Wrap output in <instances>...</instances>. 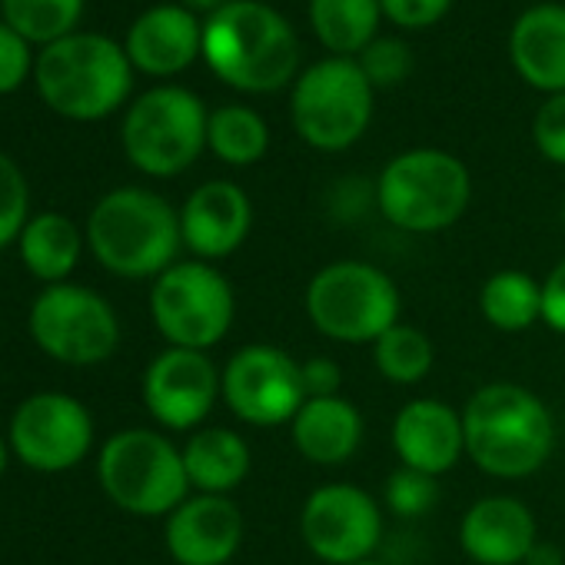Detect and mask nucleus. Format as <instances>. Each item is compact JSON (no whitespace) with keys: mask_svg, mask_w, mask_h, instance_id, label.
<instances>
[{"mask_svg":"<svg viewBox=\"0 0 565 565\" xmlns=\"http://www.w3.org/2000/svg\"><path fill=\"white\" fill-rule=\"evenodd\" d=\"M203 61L233 90L269 94L294 81L300 44L279 11L259 0H230L203 24Z\"/></svg>","mask_w":565,"mask_h":565,"instance_id":"obj_2","label":"nucleus"},{"mask_svg":"<svg viewBox=\"0 0 565 565\" xmlns=\"http://www.w3.org/2000/svg\"><path fill=\"white\" fill-rule=\"evenodd\" d=\"M300 376H303V393L307 399H320V396H340V366L327 356L307 360L300 363Z\"/></svg>","mask_w":565,"mask_h":565,"instance_id":"obj_37","label":"nucleus"},{"mask_svg":"<svg viewBox=\"0 0 565 565\" xmlns=\"http://www.w3.org/2000/svg\"><path fill=\"white\" fill-rule=\"evenodd\" d=\"M4 466H8V446L0 439V476H4Z\"/></svg>","mask_w":565,"mask_h":565,"instance_id":"obj_40","label":"nucleus"},{"mask_svg":"<svg viewBox=\"0 0 565 565\" xmlns=\"http://www.w3.org/2000/svg\"><path fill=\"white\" fill-rule=\"evenodd\" d=\"M81 14L84 0H0V21L41 47L71 38Z\"/></svg>","mask_w":565,"mask_h":565,"instance_id":"obj_28","label":"nucleus"},{"mask_svg":"<svg viewBox=\"0 0 565 565\" xmlns=\"http://www.w3.org/2000/svg\"><path fill=\"white\" fill-rule=\"evenodd\" d=\"M532 140L539 153L558 167H565V94H552L532 124Z\"/></svg>","mask_w":565,"mask_h":565,"instance_id":"obj_33","label":"nucleus"},{"mask_svg":"<svg viewBox=\"0 0 565 565\" xmlns=\"http://www.w3.org/2000/svg\"><path fill=\"white\" fill-rule=\"evenodd\" d=\"M433 360H436L433 340L409 323H396L373 343L376 370L396 386H413V383L426 380L433 370Z\"/></svg>","mask_w":565,"mask_h":565,"instance_id":"obj_29","label":"nucleus"},{"mask_svg":"<svg viewBox=\"0 0 565 565\" xmlns=\"http://www.w3.org/2000/svg\"><path fill=\"white\" fill-rule=\"evenodd\" d=\"M466 456L495 479H525L539 472L555 446L548 406L515 383H489L462 406Z\"/></svg>","mask_w":565,"mask_h":565,"instance_id":"obj_1","label":"nucleus"},{"mask_svg":"<svg viewBox=\"0 0 565 565\" xmlns=\"http://www.w3.org/2000/svg\"><path fill=\"white\" fill-rule=\"evenodd\" d=\"M206 147L230 167H249V163H259L266 157L269 130L256 110L230 104V107H220L210 114Z\"/></svg>","mask_w":565,"mask_h":565,"instance_id":"obj_27","label":"nucleus"},{"mask_svg":"<svg viewBox=\"0 0 565 565\" xmlns=\"http://www.w3.org/2000/svg\"><path fill=\"white\" fill-rule=\"evenodd\" d=\"M220 396L236 419L246 426H282L294 423L307 403L300 363L279 347L253 343L230 356L220 376Z\"/></svg>","mask_w":565,"mask_h":565,"instance_id":"obj_12","label":"nucleus"},{"mask_svg":"<svg viewBox=\"0 0 565 565\" xmlns=\"http://www.w3.org/2000/svg\"><path fill=\"white\" fill-rule=\"evenodd\" d=\"M243 545V512L230 495L183 499L167 519V548L180 565H226Z\"/></svg>","mask_w":565,"mask_h":565,"instance_id":"obj_16","label":"nucleus"},{"mask_svg":"<svg viewBox=\"0 0 565 565\" xmlns=\"http://www.w3.org/2000/svg\"><path fill=\"white\" fill-rule=\"evenodd\" d=\"M393 449L406 469L439 479L466 452L462 413L443 399H413L393 419Z\"/></svg>","mask_w":565,"mask_h":565,"instance_id":"obj_19","label":"nucleus"},{"mask_svg":"<svg viewBox=\"0 0 565 565\" xmlns=\"http://www.w3.org/2000/svg\"><path fill=\"white\" fill-rule=\"evenodd\" d=\"M380 4H383V18H390L406 31H419L443 21L446 11L452 8V0H380Z\"/></svg>","mask_w":565,"mask_h":565,"instance_id":"obj_35","label":"nucleus"},{"mask_svg":"<svg viewBox=\"0 0 565 565\" xmlns=\"http://www.w3.org/2000/svg\"><path fill=\"white\" fill-rule=\"evenodd\" d=\"M307 317L327 340L376 343L399 323V290L373 263L337 259L310 279Z\"/></svg>","mask_w":565,"mask_h":565,"instance_id":"obj_6","label":"nucleus"},{"mask_svg":"<svg viewBox=\"0 0 565 565\" xmlns=\"http://www.w3.org/2000/svg\"><path fill=\"white\" fill-rule=\"evenodd\" d=\"M373 87H393L409 77L413 71V54L403 41L393 38H376L356 61Z\"/></svg>","mask_w":565,"mask_h":565,"instance_id":"obj_32","label":"nucleus"},{"mask_svg":"<svg viewBox=\"0 0 565 565\" xmlns=\"http://www.w3.org/2000/svg\"><path fill=\"white\" fill-rule=\"evenodd\" d=\"M150 313L170 347L203 353L230 333L236 300L220 269L203 259H190L173 263L153 279Z\"/></svg>","mask_w":565,"mask_h":565,"instance_id":"obj_10","label":"nucleus"},{"mask_svg":"<svg viewBox=\"0 0 565 565\" xmlns=\"http://www.w3.org/2000/svg\"><path fill=\"white\" fill-rule=\"evenodd\" d=\"M94 443V423L84 403L64 393L24 399L11 419V446L31 469L64 472L77 466Z\"/></svg>","mask_w":565,"mask_h":565,"instance_id":"obj_14","label":"nucleus"},{"mask_svg":"<svg viewBox=\"0 0 565 565\" xmlns=\"http://www.w3.org/2000/svg\"><path fill=\"white\" fill-rule=\"evenodd\" d=\"M41 100L67 120H104L130 94L134 64L107 34H71L41 47L34 61Z\"/></svg>","mask_w":565,"mask_h":565,"instance_id":"obj_3","label":"nucleus"},{"mask_svg":"<svg viewBox=\"0 0 565 565\" xmlns=\"http://www.w3.org/2000/svg\"><path fill=\"white\" fill-rule=\"evenodd\" d=\"M210 114L183 87H157L134 100L124 117L127 160L147 177H177L196 163L206 147Z\"/></svg>","mask_w":565,"mask_h":565,"instance_id":"obj_9","label":"nucleus"},{"mask_svg":"<svg viewBox=\"0 0 565 565\" xmlns=\"http://www.w3.org/2000/svg\"><path fill=\"white\" fill-rule=\"evenodd\" d=\"M297 452L313 466H343L363 443V416L343 396L307 399L290 423Z\"/></svg>","mask_w":565,"mask_h":565,"instance_id":"obj_22","label":"nucleus"},{"mask_svg":"<svg viewBox=\"0 0 565 565\" xmlns=\"http://www.w3.org/2000/svg\"><path fill=\"white\" fill-rule=\"evenodd\" d=\"M542 323L565 337V259L555 263L542 282Z\"/></svg>","mask_w":565,"mask_h":565,"instance_id":"obj_36","label":"nucleus"},{"mask_svg":"<svg viewBox=\"0 0 565 565\" xmlns=\"http://www.w3.org/2000/svg\"><path fill=\"white\" fill-rule=\"evenodd\" d=\"M300 535L307 548L327 565L370 562L383 539V512L373 495L350 482L320 486L300 512Z\"/></svg>","mask_w":565,"mask_h":565,"instance_id":"obj_13","label":"nucleus"},{"mask_svg":"<svg viewBox=\"0 0 565 565\" xmlns=\"http://www.w3.org/2000/svg\"><path fill=\"white\" fill-rule=\"evenodd\" d=\"M436 502H439V482L426 472L399 466L386 479V505H390V512H396L403 519H419Z\"/></svg>","mask_w":565,"mask_h":565,"instance_id":"obj_31","label":"nucleus"},{"mask_svg":"<svg viewBox=\"0 0 565 565\" xmlns=\"http://www.w3.org/2000/svg\"><path fill=\"white\" fill-rule=\"evenodd\" d=\"M220 376L206 353L173 347L147 366L143 403L160 426L193 429L210 416L220 396Z\"/></svg>","mask_w":565,"mask_h":565,"instance_id":"obj_15","label":"nucleus"},{"mask_svg":"<svg viewBox=\"0 0 565 565\" xmlns=\"http://www.w3.org/2000/svg\"><path fill=\"white\" fill-rule=\"evenodd\" d=\"M482 317L502 333H522L542 320V282L522 269H499L479 290Z\"/></svg>","mask_w":565,"mask_h":565,"instance_id":"obj_26","label":"nucleus"},{"mask_svg":"<svg viewBox=\"0 0 565 565\" xmlns=\"http://www.w3.org/2000/svg\"><path fill=\"white\" fill-rule=\"evenodd\" d=\"M87 243L94 256L124 279L160 276L173 266L183 243L180 213L150 190L120 186L90 210Z\"/></svg>","mask_w":565,"mask_h":565,"instance_id":"obj_4","label":"nucleus"},{"mask_svg":"<svg viewBox=\"0 0 565 565\" xmlns=\"http://www.w3.org/2000/svg\"><path fill=\"white\" fill-rule=\"evenodd\" d=\"M31 74H34L31 44L14 28L0 21V97L14 94Z\"/></svg>","mask_w":565,"mask_h":565,"instance_id":"obj_34","label":"nucleus"},{"mask_svg":"<svg viewBox=\"0 0 565 565\" xmlns=\"http://www.w3.org/2000/svg\"><path fill=\"white\" fill-rule=\"evenodd\" d=\"M469 196L472 180L466 163L433 147L393 157L376 183L380 213L406 233L449 230L466 213Z\"/></svg>","mask_w":565,"mask_h":565,"instance_id":"obj_5","label":"nucleus"},{"mask_svg":"<svg viewBox=\"0 0 565 565\" xmlns=\"http://www.w3.org/2000/svg\"><path fill=\"white\" fill-rule=\"evenodd\" d=\"M380 0H310L313 34L337 57H360L380 31Z\"/></svg>","mask_w":565,"mask_h":565,"instance_id":"obj_24","label":"nucleus"},{"mask_svg":"<svg viewBox=\"0 0 565 565\" xmlns=\"http://www.w3.org/2000/svg\"><path fill=\"white\" fill-rule=\"evenodd\" d=\"M356 565H376V562H356Z\"/></svg>","mask_w":565,"mask_h":565,"instance_id":"obj_42","label":"nucleus"},{"mask_svg":"<svg viewBox=\"0 0 565 565\" xmlns=\"http://www.w3.org/2000/svg\"><path fill=\"white\" fill-rule=\"evenodd\" d=\"M459 542L476 565H525L539 542L535 515L522 499L486 495L466 509Z\"/></svg>","mask_w":565,"mask_h":565,"instance_id":"obj_18","label":"nucleus"},{"mask_svg":"<svg viewBox=\"0 0 565 565\" xmlns=\"http://www.w3.org/2000/svg\"><path fill=\"white\" fill-rule=\"evenodd\" d=\"M253 226L249 196L230 180H210L196 186L180 210L183 246L200 259H223L236 253Z\"/></svg>","mask_w":565,"mask_h":565,"instance_id":"obj_17","label":"nucleus"},{"mask_svg":"<svg viewBox=\"0 0 565 565\" xmlns=\"http://www.w3.org/2000/svg\"><path fill=\"white\" fill-rule=\"evenodd\" d=\"M34 343L71 366L104 363L120 343V323L110 303L74 282H54L31 307Z\"/></svg>","mask_w":565,"mask_h":565,"instance_id":"obj_11","label":"nucleus"},{"mask_svg":"<svg viewBox=\"0 0 565 565\" xmlns=\"http://www.w3.org/2000/svg\"><path fill=\"white\" fill-rule=\"evenodd\" d=\"M373 84L353 57H330L300 74L290 117L303 143L323 153L353 147L373 120Z\"/></svg>","mask_w":565,"mask_h":565,"instance_id":"obj_7","label":"nucleus"},{"mask_svg":"<svg viewBox=\"0 0 565 565\" xmlns=\"http://www.w3.org/2000/svg\"><path fill=\"white\" fill-rule=\"evenodd\" d=\"M28 206H31V193L21 167L8 153H0V249L21 239L28 226Z\"/></svg>","mask_w":565,"mask_h":565,"instance_id":"obj_30","label":"nucleus"},{"mask_svg":"<svg viewBox=\"0 0 565 565\" xmlns=\"http://www.w3.org/2000/svg\"><path fill=\"white\" fill-rule=\"evenodd\" d=\"M186 4V11H210V14H216L220 8H226L230 0H183Z\"/></svg>","mask_w":565,"mask_h":565,"instance_id":"obj_39","label":"nucleus"},{"mask_svg":"<svg viewBox=\"0 0 565 565\" xmlns=\"http://www.w3.org/2000/svg\"><path fill=\"white\" fill-rule=\"evenodd\" d=\"M562 223H565V203H562Z\"/></svg>","mask_w":565,"mask_h":565,"instance_id":"obj_41","label":"nucleus"},{"mask_svg":"<svg viewBox=\"0 0 565 565\" xmlns=\"http://www.w3.org/2000/svg\"><path fill=\"white\" fill-rule=\"evenodd\" d=\"M24 266L47 282H61L81 259V230L64 213H41L21 233Z\"/></svg>","mask_w":565,"mask_h":565,"instance_id":"obj_25","label":"nucleus"},{"mask_svg":"<svg viewBox=\"0 0 565 565\" xmlns=\"http://www.w3.org/2000/svg\"><path fill=\"white\" fill-rule=\"evenodd\" d=\"M100 486L124 512L170 515L190 489L183 452L153 429H124L100 449Z\"/></svg>","mask_w":565,"mask_h":565,"instance_id":"obj_8","label":"nucleus"},{"mask_svg":"<svg viewBox=\"0 0 565 565\" xmlns=\"http://www.w3.org/2000/svg\"><path fill=\"white\" fill-rule=\"evenodd\" d=\"M183 469L190 486L206 495L233 492L249 472V446L239 433L210 426L190 436L183 446Z\"/></svg>","mask_w":565,"mask_h":565,"instance_id":"obj_23","label":"nucleus"},{"mask_svg":"<svg viewBox=\"0 0 565 565\" xmlns=\"http://www.w3.org/2000/svg\"><path fill=\"white\" fill-rule=\"evenodd\" d=\"M124 51L134 71L150 77H177L203 54V28L193 11L180 4H160L134 21Z\"/></svg>","mask_w":565,"mask_h":565,"instance_id":"obj_20","label":"nucleus"},{"mask_svg":"<svg viewBox=\"0 0 565 565\" xmlns=\"http://www.w3.org/2000/svg\"><path fill=\"white\" fill-rule=\"evenodd\" d=\"M525 565H562V552L555 545H548V542H535Z\"/></svg>","mask_w":565,"mask_h":565,"instance_id":"obj_38","label":"nucleus"},{"mask_svg":"<svg viewBox=\"0 0 565 565\" xmlns=\"http://www.w3.org/2000/svg\"><path fill=\"white\" fill-rule=\"evenodd\" d=\"M509 57L519 77L552 94H565V8L535 4L519 14L509 34Z\"/></svg>","mask_w":565,"mask_h":565,"instance_id":"obj_21","label":"nucleus"}]
</instances>
